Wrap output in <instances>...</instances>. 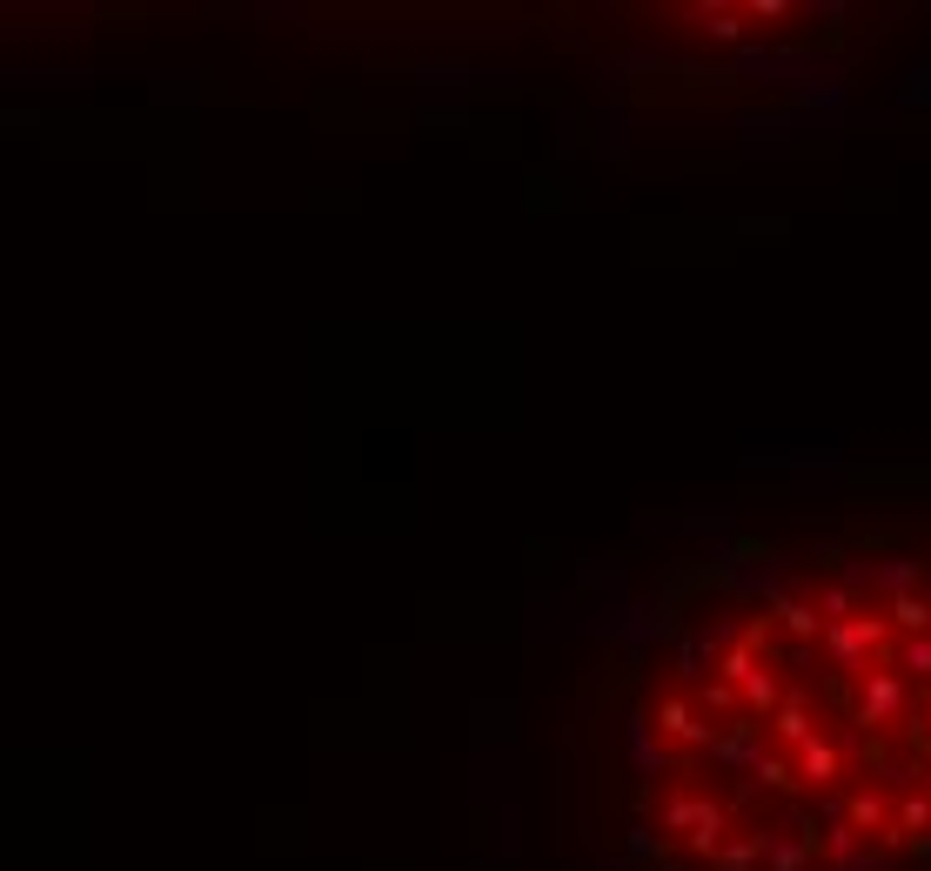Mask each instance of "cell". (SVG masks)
<instances>
[{
    "mask_svg": "<svg viewBox=\"0 0 931 871\" xmlns=\"http://www.w3.org/2000/svg\"><path fill=\"white\" fill-rule=\"evenodd\" d=\"M777 737H791V744H804V737H811V711H804V697H791V704L777 711Z\"/></svg>",
    "mask_w": 931,
    "mask_h": 871,
    "instance_id": "52a82bcc",
    "label": "cell"
},
{
    "mask_svg": "<svg viewBox=\"0 0 931 871\" xmlns=\"http://www.w3.org/2000/svg\"><path fill=\"white\" fill-rule=\"evenodd\" d=\"M804 778H811V784H831V778H838V744L804 737Z\"/></svg>",
    "mask_w": 931,
    "mask_h": 871,
    "instance_id": "5b68a950",
    "label": "cell"
},
{
    "mask_svg": "<svg viewBox=\"0 0 931 871\" xmlns=\"http://www.w3.org/2000/svg\"><path fill=\"white\" fill-rule=\"evenodd\" d=\"M891 624L905 630V637H931V597L925 590H891Z\"/></svg>",
    "mask_w": 931,
    "mask_h": 871,
    "instance_id": "3957f363",
    "label": "cell"
},
{
    "mask_svg": "<svg viewBox=\"0 0 931 871\" xmlns=\"http://www.w3.org/2000/svg\"><path fill=\"white\" fill-rule=\"evenodd\" d=\"M757 778L771 784V791H784V784H791V771H784V764H777V758H764V764H757Z\"/></svg>",
    "mask_w": 931,
    "mask_h": 871,
    "instance_id": "9c48e42d",
    "label": "cell"
},
{
    "mask_svg": "<svg viewBox=\"0 0 931 871\" xmlns=\"http://www.w3.org/2000/svg\"><path fill=\"white\" fill-rule=\"evenodd\" d=\"M891 838H911V845H925V838H931V798H925V791H911V798L898 804V831H891Z\"/></svg>",
    "mask_w": 931,
    "mask_h": 871,
    "instance_id": "277c9868",
    "label": "cell"
},
{
    "mask_svg": "<svg viewBox=\"0 0 931 871\" xmlns=\"http://www.w3.org/2000/svg\"><path fill=\"white\" fill-rule=\"evenodd\" d=\"M898 670L931 684V637H905V644H898Z\"/></svg>",
    "mask_w": 931,
    "mask_h": 871,
    "instance_id": "8992f818",
    "label": "cell"
},
{
    "mask_svg": "<svg viewBox=\"0 0 931 871\" xmlns=\"http://www.w3.org/2000/svg\"><path fill=\"white\" fill-rule=\"evenodd\" d=\"M885 617H844V624H831L824 630V644H831V657H838L844 670H865V650H885Z\"/></svg>",
    "mask_w": 931,
    "mask_h": 871,
    "instance_id": "6da1fadb",
    "label": "cell"
},
{
    "mask_svg": "<svg viewBox=\"0 0 931 871\" xmlns=\"http://www.w3.org/2000/svg\"><path fill=\"white\" fill-rule=\"evenodd\" d=\"M885 825V804H878V791H858L851 798V831H878Z\"/></svg>",
    "mask_w": 931,
    "mask_h": 871,
    "instance_id": "ba28073f",
    "label": "cell"
},
{
    "mask_svg": "<svg viewBox=\"0 0 931 871\" xmlns=\"http://www.w3.org/2000/svg\"><path fill=\"white\" fill-rule=\"evenodd\" d=\"M925 744H931V704L911 717V751H925Z\"/></svg>",
    "mask_w": 931,
    "mask_h": 871,
    "instance_id": "30bf717a",
    "label": "cell"
},
{
    "mask_svg": "<svg viewBox=\"0 0 931 871\" xmlns=\"http://www.w3.org/2000/svg\"><path fill=\"white\" fill-rule=\"evenodd\" d=\"M911 704V691H905V677H898V670H871L865 664V691H858V724H891V717L905 711Z\"/></svg>",
    "mask_w": 931,
    "mask_h": 871,
    "instance_id": "7a4b0ae2",
    "label": "cell"
}]
</instances>
